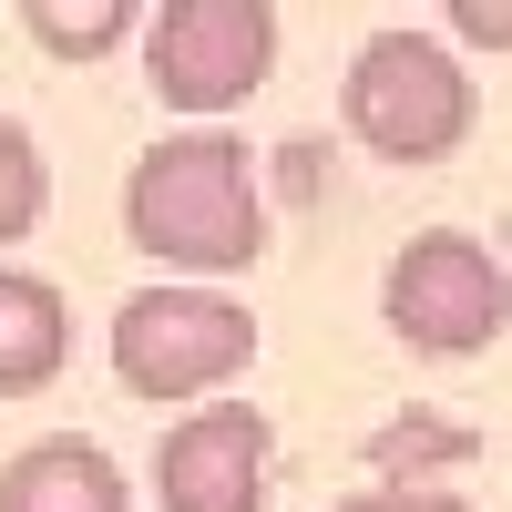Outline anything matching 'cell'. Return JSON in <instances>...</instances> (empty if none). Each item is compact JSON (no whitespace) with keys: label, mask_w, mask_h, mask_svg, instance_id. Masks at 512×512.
<instances>
[{"label":"cell","mask_w":512,"mask_h":512,"mask_svg":"<svg viewBox=\"0 0 512 512\" xmlns=\"http://www.w3.org/2000/svg\"><path fill=\"white\" fill-rule=\"evenodd\" d=\"M246 359H256V318L226 287L164 277V287H134L113 308V379L134 400H195L205 410L226 379H246Z\"/></svg>","instance_id":"3"},{"label":"cell","mask_w":512,"mask_h":512,"mask_svg":"<svg viewBox=\"0 0 512 512\" xmlns=\"http://www.w3.org/2000/svg\"><path fill=\"white\" fill-rule=\"evenodd\" d=\"M328 512H482V502L451 492V482H379V492H349V502H328Z\"/></svg>","instance_id":"11"},{"label":"cell","mask_w":512,"mask_h":512,"mask_svg":"<svg viewBox=\"0 0 512 512\" xmlns=\"http://www.w3.org/2000/svg\"><path fill=\"white\" fill-rule=\"evenodd\" d=\"M41 205H52V164H41L31 123L0 113V256H11V246L41 226Z\"/></svg>","instance_id":"10"},{"label":"cell","mask_w":512,"mask_h":512,"mask_svg":"<svg viewBox=\"0 0 512 512\" xmlns=\"http://www.w3.org/2000/svg\"><path fill=\"white\" fill-rule=\"evenodd\" d=\"M267 482H277V431L256 400H205L185 420H164L154 441L164 512H267Z\"/></svg>","instance_id":"6"},{"label":"cell","mask_w":512,"mask_h":512,"mask_svg":"<svg viewBox=\"0 0 512 512\" xmlns=\"http://www.w3.org/2000/svg\"><path fill=\"white\" fill-rule=\"evenodd\" d=\"M72 369V308L52 277L0 267V400H31Z\"/></svg>","instance_id":"8"},{"label":"cell","mask_w":512,"mask_h":512,"mask_svg":"<svg viewBox=\"0 0 512 512\" xmlns=\"http://www.w3.org/2000/svg\"><path fill=\"white\" fill-rule=\"evenodd\" d=\"M123 236H134L164 277L216 287L246 277L267 256V195H256V164L226 123H185V134H154L123 175Z\"/></svg>","instance_id":"1"},{"label":"cell","mask_w":512,"mask_h":512,"mask_svg":"<svg viewBox=\"0 0 512 512\" xmlns=\"http://www.w3.org/2000/svg\"><path fill=\"white\" fill-rule=\"evenodd\" d=\"M0 512H134L123 461L82 431H41L0 461Z\"/></svg>","instance_id":"7"},{"label":"cell","mask_w":512,"mask_h":512,"mask_svg":"<svg viewBox=\"0 0 512 512\" xmlns=\"http://www.w3.org/2000/svg\"><path fill=\"white\" fill-rule=\"evenodd\" d=\"M21 31H31L41 52H52V62H103V52H123V41L144 31V11H134V0H93V11L31 0V11H21Z\"/></svg>","instance_id":"9"},{"label":"cell","mask_w":512,"mask_h":512,"mask_svg":"<svg viewBox=\"0 0 512 512\" xmlns=\"http://www.w3.org/2000/svg\"><path fill=\"white\" fill-rule=\"evenodd\" d=\"M338 123L379 164H451L482 123V82L441 31H369L338 72Z\"/></svg>","instance_id":"2"},{"label":"cell","mask_w":512,"mask_h":512,"mask_svg":"<svg viewBox=\"0 0 512 512\" xmlns=\"http://www.w3.org/2000/svg\"><path fill=\"white\" fill-rule=\"evenodd\" d=\"M379 318L410 359H482L512 328V267L461 226H420L379 267Z\"/></svg>","instance_id":"4"},{"label":"cell","mask_w":512,"mask_h":512,"mask_svg":"<svg viewBox=\"0 0 512 512\" xmlns=\"http://www.w3.org/2000/svg\"><path fill=\"white\" fill-rule=\"evenodd\" d=\"M441 41H472V52H512V0H451Z\"/></svg>","instance_id":"12"},{"label":"cell","mask_w":512,"mask_h":512,"mask_svg":"<svg viewBox=\"0 0 512 512\" xmlns=\"http://www.w3.org/2000/svg\"><path fill=\"white\" fill-rule=\"evenodd\" d=\"M277 41L287 21L267 0H164V11H144V82L164 113L216 123L277 72Z\"/></svg>","instance_id":"5"}]
</instances>
